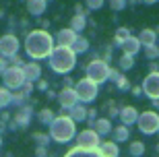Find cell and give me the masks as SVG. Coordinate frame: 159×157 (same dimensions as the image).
<instances>
[{"mask_svg":"<svg viewBox=\"0 0 159 157\" xmlns=\"http://www.w3.org/2000/svg\"><path fill=\"white\" fill-rule=\"evenodd\" d=\"M118 48H122V54H128V56H136V54L143 50L141 41H139V37L136 35H130L126 41H122Z\"/></svg>","mask_w":159,"mask_h":157,"instance_id":"14","label":"cell"},{"mask_svg":"<svg viewBox=\"0 0 159 157\" xmlns=\"http://www.w3.org/2000/svg\"><path fill=\"white\" fill-rule=\"evenodd\" d=\"M155 33H157V37H159V25H157V27H155Z\"/></svg>","mask_w":159,"mask_h":157,"instance_id":"44","label":"cell"},{"mask_svg":"<svg viewBox=\"0 0 159 157\" xmlns=\"http://www.w3.org/2000/svg\"><path fill=\"white\" fill-rule=\"evenodd\" d=\"M48 0H27V11L33 15V17H39L41 12H46Z\"/></svg>","mask_w":159,"mask_h":157,"instance_id":"23","label":"cell"},{"mask_svg":"<svg viewBox=\"0 0 159 157\" xmlns=\"http://www.w3.org/2000/svg\"><path fill=\"white\" fill-rule=\"evenodd\" d=\"M75 93L79 97V104H91L97 93H99V85H95L93 81H89V79H81V81L75 83Z\"/></svg>","mask_w":159,"mask_h":157,"instance_id":"5","label":"cell"},{"mask_svg":"<svg viewBox=\"0 0 159 157\" xmlns=\"http://www.w3.org/2000/svg\"><path fill=\"white\" fill-rule=\"evenodd\" d=\"M75 139H77V147H81V149H99V134L93 128H85Z\"/></svg>","mask_w":159,"mask_h":157,"instance_id":"9","label":"cell"},{"mask_svg":"<svg viewBox=\"0 0 159 157\" xmlns=\"http://www.w3.org/2000/svg\"><path fill=\"white\" fill-rule=\"evenodd\" d=\"M77 136V124L70 120L68 114H58L50 124V139L56 143H68Z\"/></svg>","mask_w":159,"mask_h":157,"instance_id":"3","label":"cell"},{"mask_svg":"<svg viewBox=\"0 0 159 157\" xmlns=\"http://www.w3.org/2000/svg\"><path fill=\"white\" fill-rule=\"evenodd\" d=\"M4 70H6V60L0 56V72H4Z\"/></svg>","mask_w":159,"mask_h":157,"instance_id":"41","label":"cell"},{"mask_svg":"<svg viewBox=\"0 0 159 157\" xmlns=\"http://www.w3.org/2000/svg\"><path fill=\"white\" fill-rule=\"evenodd\" d=\"M110 81H112L114 85H116V89H120V91H128V89H130V81L120 72V70H116V68L110 70Z\"/></svg>","mask_w":159,"mask_h":157,"instance_id":"16","label":"cell"},{"mask_svg":"<svg viewBox=\"0 0 159 157\" xmlns=\"http://www.w3.org/2000/svg\"><path fill=\"white\" fill-rule=\"evenodd\" d=\"M103 108L107 110V118H110V120H112V118H116V116H120V108L116 105V101H114V99H110Z\"/></svg>","mask_w":159,"mask_h":157,"instance_id":"31","label":"cell"},{"mask_svg":"<svg viewBox=\"0 0 159 157\" xmlns=\"http://www.w3.org/2000/svg\"><path fill=\"white\" fill-rule=\"evenodd\" d=\"M37 89H39V91H48V81L39 79V81H37Z\"/></svg>","mask_w":159,"mask_h":157,"instance_id":"39","label":"cell"},{"mask_svg":"<svg viewBox=\"0 0 159 157\" xmlns=\"http://www.w3.org/2000/svg\"><path fill=\"white\" fill-rule=\"evenodd\" d=\"M79 35L75 33V31L68 27V29H60L58 33H56V37H54V41H56V46H66V48H72V44L77 41Z\"/></svg>","mask_w":159,"mask_h":157,"instance_id":"12","label":"cell"},{"mask_svg":"<svg viewBox=\"0 0 159 157\" xmlns=\"http://www.w3.org/2000/svg\"><path fill=\"white\" fill-rule=\"evenodd\" d=\"M56 41L46 29H35L27 33L25 37V50L29 54L33 60H41V58H50V54L56 46H54Z\"/></svg>","mask_w":159,"mask_h":157,"instance_id":"1","label":"cell"},{"mask_svg":"<svg viewBox=\"0 0 159 157\" xmlns=\"http://www.w3.org/2000/svg\"><path fill=\"white\" fill-rule=\"evenodd\" d=\"M37 118H39V122H41V124H52V120L56 118V114H54L50 108H46V110H41V112H39V116H37Z\"/></svg>","mask_w":159,"mask_h":157,"instance_id":"30","label":"cell"},{"mask_svg":"<svg viewBox=\"0 0 159 157\" xmlns=\"http://www.w3.org/2000/svg\"><path fill=\"white\" fill-rule=\"evenodd\" d=\"M93 130L99 134V136H107V134L114 130L112 120H110V118H97V120H95V124H93Z\"/></svg>","mask_w":159,"mask_h":157,"instance_id":"19","label":"cell"},{"mask_svg":"<svg viewBox=\"0 0 159 157\" xmlns=\"http://www.w3.org/2000/svg\"><path fill=\"white\" fill-rule=\"evenodd\" d=\"M23 75H25V81L27 83L39 81L41 79V66L37 62H27V64H23Z\"/></svg>","mask_w":159,"mask_h":157,"instance_id":"15","label":"cell"},{"mask_svg":"<svg viewBox=\"0 0 159 157\" xmlns=\"http://www.w3.org/2000/svg\"><path fill=\"white\" fill-rule=\"evenodd\" d=\"M97 112H99V110H89V112H87V124H89L91 128H93L95 120H97Z\"/></svg>","mask_w":159,"mask_h":157,"instance_id":"36","label":"cell"},{"mask_svg":"<svg viewBox=\"0 0 159 157\" xmlns=\"http://www.w3.org/2000/svg\"><path fill=\"white\" fill-rule=\"evenodd\" d=\"M139 37V41H141V46L143 48H147V46H157V33H155V29H141V33L136 35Z\"/></svg>","mask_w":159,"mask_h":157,"instance_id":"18","label":"cell"},{"mask_svg":"<svg viewBox=\"0 0 159 157\" xmlns=\"http://www.w3.org/2000/svg\"><path fill=\"white\" fill-rule=\"evenodd\" d=\"M87 112H89V110H87L83 104H77L70 112H68V116H70V120H72L75 124H77V122H85V120H87Z\"/></svg>","mask_w":159,"mask_h":157,"instance_id":"21","label":"cell"},{"mask_svg":"<svg viewBox=\"0 0 159 157\" xmlns=\"http://www.w3.org/2000/svg\"><path fill=\"white\" fill-rule=\"evenodd\" d=\"M132 89V95H134V97H143V89L141 87H130Z\"/></svg>","mask_w":159,"mask_h":157,"instance_id":"40","label":"cell"},{"mask_svg":"<svg viewBox=\"0 0 159 157\" xmlns=\"http://www.w3.org/2000/svg\"><path fill=\"white\" fill-rule=\"evenodd\" d=\"M126 4H128V0H110V8H112L114 12H120L126 8Z\"/></svg>","mask_w":159,"mask_h":157,"instance_id":"34","label":"cell"},{"mask_svg":"<svg viewBox=\"0 0 159 157\" xmlns=\"http://www.w3.org/2000/svg\"><path fill=\"white\" fill-rule=\"evenodd\" d=\"M128 151L132 157H143L145 155V145H143L141 141H132V145L128 147Z\"/></svg>","mask_w":159,"mask_h":157,"instance_id":"29","label":"cell"},{"mask_svg":"<svg viewBox=\"0 0 159 157\" xmlns=\"http://www.w3.org/2000/svg\"><path fill=\"white\" fill-rule=\"evenodd\" d=\"M118 66L120 70H130L132 66H134V56H128V54H122L118 60Z\"/></svg>","mask_w":159,"mask_h":157,"instance_id":"28","label":"cell"},{"mask_svg":"<svg viewBox=\"0 0 159 157\" xmlns=\"http://www.w3.org/2000/svg\"><path fill=\"white\" fill-rule=\"evenodd\" d=\"M17 52H19V39L17 37L12 33L2 35L0 37V54L6 56V58H12V56H17Z\"/></svg>","mask_w":159,"mask_h":157,"instance_id":"11","label":"cell"},{"mask_svg":"<svg viewBox=\"0 0 159 157\" xmlns=\"http://www.w3.org/2000/svg\"><path fill=\"white\" fill-rule=\"evenodd\" d=\"M149 72H159V62L149 60Z\"/></svg>","mask_w":159,"mask_h":157,"instance_id":"37","label":"cell"},{"mask_svg":"<svg viewBox=\"0 0 159 157\" xmlns=\"http://www.w3.org/2000/svg\"><path fill=\"white\" fill-rule=\"evenodd\" d=\"M56 99H58L60 108L66 110V112H70L72 108L79 104V97H77V93H75V87H62V91L58 93Z\"/></svg>","mask_w":159,"mask_h":157,"instance_id":"10","label":"cell"},{"mask_svg":"<svg viewBox=\"0 0 159 157\" xmlns=\"http://www.w3.org/2000/svg\"><path fill=\"white\" fill-rule=\"evenodd\" d=\"M68 27L79 35L85 27H87V17H85V15H75V17L70 19V25H68Z\"/></svg>","mask_w":159,"mask_h":157,"instance_id":"24","label":"cell"},{"mask_svg":"<svg viewBox=\"0 0 159 157\" xmlns=\"http://www.w3.org/2000/svg\"><path fill=\"white\" fill-rule=\"evenodd\" d=\"M110 70L112 66L107 62H103L101 58H93L85 66V79L93 81L95 85H103L106 81H110Z\"/></svg>","mask_w":159,"mask_h":157,"instance_id":"4","label":"cell"},{"mask_svg":"<svg viewBox=\"0 0 159 157\" xmlns=\"http://www.w3.org/2000/svg\"><path fill=\"white\" fill-rule=\"evenodd\" d=\"M139 2H141V0H128V4H132V6H134V4H139Z\"/></svg>","mask_w":159,"mask_h":157,"instance_id":"43","label":"cell"},{"mask_svg":"<svg viewBox=\"0 0 159 157\" xmlns=\"http://www.w3.org/2000/svg\"><path fill=\"white\" fill-rule=\"evenodd\" d=\"M130 35H132V31L128 29V27H118V29H116V35H114V41H116V44H122V41H126L130 37Z\"/></svg>","mask_w":159,"mask_h":157,"instance_id":"27","label":"cell"},{"mask_svg":"<svg viewBox=\"0 0 159 157\" xmlns=\"http://www.w3.org/2000/svg\"><path fill=\"white\" fill-rule=\"evenodd\" d=\"M155 151H157V153H159V145H157V147H155Z\"/></svg>","mask_w":159,"mask_h":157,"instance_id":"45","label":"cell"},{"mask_svg":"<svg viewBox=\"0 0 159 157\" xmlns=\"http://www.w3.org/2000/svg\"><path fill=\"white\" fill-rule=\"evenodd\" d=\"M120 124H124V126H132V124H136V120H139V110L136 108H132V105H124L122 110H120Z\"/></svg>","mask_w":159,"mask_h":157,"instance_id":"13","label":"cell"},{"mask_svg":"<svg viewBox=\"0 0 159 157\" xmlns=\"http://www.w3.org/2000/svg\"><path fill=\"white\" fill-rule=\"evenodd\" d=\"M64 157H101L97 149H81V147H72Z\"/></svg>","mask_w":159,"mask_h":157,"instance_id":"22","label":"cell"},{"mask_svg":"<svg viewBox=\"0 0 159 157\" xmlns=\"http://www.w3.org/2000/svg\"><path fill=\"white\" fill-rule=\"evenodd\" d=\"M143 95H147L151 101H157L159 99V72H149L145 79H143Z\"/></svg>","mask_w":159,"mask_h":157,"instance_id":"8","label":"cell"},{"mask_svg":"<svg viewBox=\"0 0 159 157\" xmlns=\"http://www.w3.org/2000/svg\"><path fill=\"white\" fill-rule=\"evenodd\" d=\"M72 52H75V54H85V52H89V39H87V37L79 35L77 41L72 44Z\"/></svg>","mask_w":159,"mask_h":157,"instance_id":"26","label":"cell"},{"mask_svg":"<svg viewBox=\"0 0 159 157\" xmlns=\"http://www.w3.org/2000/svg\"><path fill=\"white\" fill-rule=\"evenodd\" d=\"M75 15H85L87 17V8H83V4H75Z\"/></svg>","mask_w":159,"mask_h":157,"instance_id":"38","label":"cell"},{"mask_svg":"<svg viewBox=\"0 0 159 157\" xmlns=\"http://www.w3.org/2000/svg\"><path fill=\"white\" fill-rule=\"evenodd\" d=\"M136 126L143 134H157L159 130V114L155 110H147L139 114V120H136Z\"/></svg>","mask_w":159,"mask_h":157,"instance_id":"6","label":"cell"},{"mask_svg":"<svg viewBox=\"0 0 159 157\" xmlns=\"http://www.w3.org/2000/svg\"><path fill=\"white\" fill-rule=\"evenodd\" d=\"M99 155L101 157H118L120 155V149L114 141H106V143H99Z\"/></svg>","mask_w":159,"mask_h":157,"instance_id":"20","label":"cell"},{"mask_svg":"<svg viewBox=\"0 0 159 157\" xmlns=\"http://www.w3.org/2000/svg\"><path fill=\"white\" fill-rule=\"evenodd\" d=\"M48 60H50V68L58 75H68L77 66V54L72 52V48L66 46H56Z\"/></svg>","mask_w":159,"mask_h":157,"instance_id":"2","label":"cell"},{"mask_svg":"<svg viewBox=\"0 0 159 157\" xmlns=\"http://www.w3.org/2000/svg\"><path fill=\"white\" fill-rule=\"evenodd\" d=\"M2 79H4V85L8 89H21L27 83L25 75H23V68H19V66H8L2 72Z\"/></svg>","mask_w":159,"mask_h":157,"instance_id":"7","label":"cell"},{"mask_svg":"<svg viewBox=\"0 0 159 157\" xmlns=\"http://www.w3.org/2000/svg\"><path fill=\"white\" fill-rule=\"evenodd\" d=\"M141 2H143V4H149V6H151V4H155V2H159V0H141Z\"/></svg>","mask_w":159,"mask_h":157,"instance_id":"42","label":"cell"},{"mask_svg":"<svg viewBox=\"0 0 159 157\" xmlns=\"http://www.w3.org/2000/svg\"><path fill=\"white\" fill-rule=\"evenodd\" d=\"M31 120V108H21V110L17 112V116H15V122L11 124V128L15 130V128H25L27 124H29Z\"/></svg>","mask_w":159,"mask_h":157,"instance_id":"17","label":"cell"},{"mask_svg":"<svg viewBox=\"0 0 159 157\" xmlns=\"http://www.w3.org/2000/svg\"><path fill=\"white\" fill-rule=\"evenodd\" d=\"M157 134H159V130H157Z\"/></svg>","mask_w":159,"mask_h":157,"instance_id":"46","label":"cell"},{"mask_svg":"<svg viewBox=\"0 0 159 157\" xmlns=\"http://www.w3.org/2000/svg\"><path fill=\"white\" fill-rule=\"evenodd\" d=\"M33 139H35V143L39 147H46L48 143H50V134H43V132H35L33 134Z\"/></svg>","mask_w":159,"mask_h":157,"instance_id":"35","label":"cell"},{"mask_svg":"<svg viewBox=\"0 0 159 157\" xmlns=\"http://www.w3.org/2000/svg\"><path fill=\"white\" fill-rule=\"evenodd\" d=\"M145 56H147V60H157L159 58V46H147L145 48Z\"/></svg>","mask_w":159,"mask_h":157,"instance_id":"33","label":"cell"},{"mask_svg":"<svg viewBox=\"0 0 159 157\" xmlns=\"http://www.w3.org/2000/svg\"><path fill=\"white\" fill-rule=\"evenodd\" d=\"M114 132V143H124V141H128L130 139V128L128 126H124V124H118V126L112 130Z\"/></svg>","mask_w":159,"mask_h":157,"instance_id":"25","label":"cell"},{"mask_svg":"<svg viewBox=\"0 0 159 157\" xmlns=\"http://www.w3.org/2000/svg\"><path fill=\"white\" fill-rule=\"evenodd\" d=\"M106 4V0H85V8L87 11H99Z\"/></svg>","mask_w":159,"mask_h":157,"instance_id":"32","label":"cell"}]
</instances>
